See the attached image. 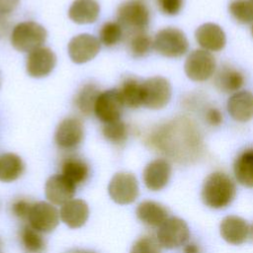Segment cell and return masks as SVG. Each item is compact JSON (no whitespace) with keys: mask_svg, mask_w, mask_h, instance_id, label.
<instances>
[{"mask_svg":"<svg viewBox=\"0 0 253 253\" xmlns=\"http://www.w3.org/2000/svg\"><path fill=\"white\" fill-rule=\"evenodd\" d=\"M147 143L177 162L196 160L203 150L200 130L186 117H177L157 126L147 136Z\"/></svg>","mask_w":253,"mask_h":253,"instance_id":"obj_1","label":"cell"},{"mask_svg":"<svg viewBox=\"0 0 253 253\" xmlns=\"http://www.w3.org/2000/svg\"><path fill=\"white\" fill-rule=\"evenodd\" d=\"M236 196V186L233 180L225 173L215 171L204 181L201 197L204 204L214 210L228 207Z\"/></svg>","mask_w":253,"mask_h":253,"instance_id":"obj_2","label":"cell"},{"mask_svg":"<svg viewBox=\"0 0 253 253\" xmlns=\"http://www.w3.org/2000/svg\"><path fill=\"white\" fill-rule=\"evenodd\" d=\"M47 38V32L41 24L26 21L16 25L11 34V43L19 51L32 52L42 47Z\"/></svg>","mask_w":253,"mask_h":253,"instance_id":"obj_3","label":"cell"},{"mask_svg":"<svg viewBox=\"0 0 253 253\" xmlns=\"http://www.w3.org/2000/svg\"><path fill=\"white\" fill-rule=\"evenodd\" d=\"M118 23L127 34L145 31L150 22V11L140 0H126L117 10Z\"/></svg>","mask_w":253,"mask_h":253,"instance_id":"obj_4","label":"cell"},{"mask_svg":"<svg viewBox=\"0 0 253 253\" xmlns=\"http://www.w3.org/2000/svg\"><path fill=\"white\" fill-rule=\"evenodd\" d=\"M153 48L166 57H180L189 48V42L181 30L167 27L158 31L153 39Z\"/></svg>","mask_w":253,"mask_h":253,"instance_id":"obj_5","label":"cell"},{"mask_svg":"<svg viewBox=\"0 0 253 253\" xmlns=\"http://www.w3.org/2000/svg\"><path fill=\"white\" fill-rule=\"evenodd\" d=\"M190 237V229L186 221L177 216L168 217L159 227L156 239L161 247L178 248L185 245Z\"/></svg>","mask_w":253,"mask_h":253,"instance_id":"obj_6","label":"cell"},{"mask_svg":"<svg viewBox=\"0 0 253 253\" xmlns=\"http://www.w3.org/2000/svg\"><path fill=\"white\" fill-rule=\"evenodd\" d=\"M172 88L162 76H153L142 81V105L151 110L164 108L170 101Z\"/></svg>","mask_w":253,"mask_h":253,"instance_id":"obj_7","label":"cell"},{"mask_svg":"<svg viewBox=\"0 0 253 253\" xmlns=\"http://www.w3.org/2000/svg\"><path fill=\"white\" fill-rule=\"evenodd\" d=\"M184 67L188 78L193 81L203 82L214 74L216 61L210 51L195 49L186 58Z\"/></svg>","mask_w":253,"mask_h":253,"instance_id":"obj_8","label":"cell"},{"mask_svg":"<svg viewBox=\"0 0 253 253\" xmlns=\"http://www.w3.org/2000/svg\"><path fill=\"white\" fill-rule=\"evenodd\" d=\"M111 199L119 205L133 203L139 194L136 177L128 172H118L111 179L108 187Z\"/></svg>","mask_w":253,"mask_h":253,"instance_id":"obj_9","label":"cell"},{"mask_svg":"<svg viewBox=\"0 0 253 253\" xmlns=\"http://www.w3.org/2000/svg\"><path fill=\"white\" fill-rule=\"evenodd\" d=\"M125 105L117 89H109L99 94L94 113L96 117L104 124L119 121Z\"/></svg>","mask_w":253,"mask_h":253,"instance_id":"obj_10","label":"cell"},{"mask_svg":"<svg viewBox=\"0 0 253 253\" xmlns=\"http://www.w3.org/2000/svg\"><path fill=\"white\" fill-rule=\"evenodd\" d=\"M84 138V126L81 120L75 117H69L62 120L54 133L56 145L65 150L76 148Z\"/></svg>","mask_w":253,"mask_h":253,"instance_id":"obj_11","label":"cell"},{"mask_svg":"<svg viewBox=\"0 0 253 253\" xmlns=\"http://www.w3.org/2000/svg\"><path fill=\"white\" fill-rule=\"evenodd\" d=\"M28 221L36 230L47 233L57 226L59 222V212L50 203L43 201L37 202L32 205Z\"/></svg>","mask_w":253,"mask_h":253,"instance_id":"obj_12","label":"cell"},{"mask_svg":"<svg viewBox=\"0 0 253 253\" xmlns=\"http://www.w3.org/2000/svg\"><path fill=\"white\" fill-rule=\"evenodd\" d=\"M101 47L100 41L90 34H80L73 37L68 43V54L70 59L78 64L93 59Z\"/></svg>","mask_w":253,"mask_h":253,"instance_id":"obj_13","label":"cell"},{"mask_svg":"<svg viewBox=\"0 0 253 253\" xmlns=\"http://www.w3.org/2000/svg\"><path fill=\"white\" fill-rule=\"evenodd\" d=\"M172 168L168 160L156 158L150 161L143 169L142 178L145 187L153 192L162 190L167 186L171 177Z\"/></svg>","mask_w":253,"mask_h":253,"instance_id":"obj_14","label":"cell"},{"mask_svg":"<svg viewBox=\"0 0 253 253\" xmlns=\"http://www.w3.org/2000/svg\"><path fill=\"white\" fill-rule=\"evenodd\" d=\"M44 192L50 204L62 206L73 199L76 193V185L62 174H55L45 182Z\"/></svg>","mask_w":253,"mask_h":253,"instance_id":"obj_15","label":"cell"},{"mask_svg":"<svg viewBox=\"0 0 253 253\" xmlns=\"http://www.w3.org/2000/svg\"><path fill=\"white\" fill-rule=\"evenodd\" d=\"M56 56L48 47H39L29 53L26 61L27 72L35 78L48 75L54 68Z\"/></svg>","mask_w":253,"mask_h":253,"instance_id":"obj_16","label":"cell"},{"mask_svg":"<svg viewBox=\"0 0 253 253\" xmlns=\"http://www.w3.org/2000/svg\"><path fill=\"white\" fill-rule=\"evenodd\" d=\"M219 232L221 237L229 244L239 245L245 242L250 233L251 228L248 222L238 215H227L219 224Z\"/></svg>","mask_w":253,"mask_h":253,"instance_id":"obj_17","label":"cell"},{"mask_svg":"<svg viewBox=\"0 0 253 253\" xmlns=\"http://www.w3.org/2000/svg\"><path fill=\"white\" fill-rule=\"evenodd\" d=\"M195 39L202 49L210 52L221 50L226 43L223 30L213 23L201 25L195 32Z\"/></svg>","mask_w":253,"mask_h":253,"instance_id":"obj_18","label":"cell"},{"mask_svg":"<svg viewBox=\"0 0 253 253\" xmlns=\"http://www.w3.org/2000/svg\"><path fill=\"white\" fill-rule=\"evenodd\" d=\"M229 116L237 122L245 123L253 119V94L249 91L233 93L226 104Z\"/></svg>","mask_w":253,"mask_h":253,"instance_id":"obj_19","label":"cell"},{"mask_svg":"<svg viewBox=\"0 0 253 253\" xmlns=\"http://www.w3.org/2000/svg\"><path fill=\"white\" fill-rule=\"evenodd\" d=\"M89 216V207L81 199H72L63 204L59 211L61 221L70 228L83 226Z\"/></svg>","mask_w":253,"mask_h":253,"instance_id":"obj_20","label":"cell"},{"mask_svg":"<svg viewBox=\"0 0 253 253\" xmlns=\"http://www.w3.org/2000/svg\"><path fill=\"white\" fill-rule=\"evenodd\" d=\"M214 86L223 93H235L245 83L243 73L237 68L224 64L218 68L214 74Z\"/></svg>","mask_w":253,"mask_h":253,"instance_id":"obj_21","label":"cell"},{"mask_svg":"<svg viewBox=\"0 0 253 253\" xmlns=\"http://www.w3.org/2000/svg\"><path fill=\"white\" fill-rule=\"evenodd\" d=\"M137 218L145 225L159 227L169 216L168 210L155 201H143L138 204L135 210Z\"/></svg>","mask_w":253,"mask_h":253,"instance_id":"obj_22","label":"cell"},{"mask_svg":"<svg viewBox=\"0 0 253 253\" xmlns=\"http://www.w3.org/2000/svg\"><path fill=\"white\" fill-rule=\"evenodd\" d=\"M100 15L96 0H74L68 9V17L76 24H92Z\"/></svg>","mask_w":253,"mask_h":253,"instance_id":"obj_23","label":"cell"},{"mask_svg":"<svg viewBox=\"0 0 253 253\" xmlns=\"http://www.w3.org/2000/svg\"><path fill=\"white\" fill-rule=\"evenodd\" d=\"M233 173L236 181L245 187H253V147L241 151L234 160Z\"/></svg>","mask_w":253,"mask_h":253,"instance_id":"obj_24","label":"cell"},{"mask_svg":"<svg viewBox=\"0 0 253 253\" xmlns=\"http://www.w3.org/2000/svg\"><path fill=\"white\" fill-rule=\"evenodd\" d=\"M118 91L126 107L135 109L142 105V82L136 77H126Z\"/></svg>","mask_w":253,"mask_h":253,"instance_id":"obj_25","label":"cell"},{"mask_svg":"<svg viewBox=\"0 0 253 253\" xmlns=\"http://www.w3.org/2000/svg\"><path fill=\"white\" fill-rule=\"evenodd\" d=\"M61 174L77 186L88 179L89 166L80 157L68 156L61 163Z\"/></svg>","mask_w":253,"mask_h":253,"instance_id":"obj_26","label":"cell"},{"mask_svg":"<svg viewBox=\"0 0 253 253\" xmlns=\"http://www.w3.org/2000/svg\"><path fill=\"white\" fill-rule=\"evenodd\" d=\"M25 170L22 158L11 152L0 155V181L13 182L20 178Z\"/></svg>","mask_w":253,"mask_h":253,"instance_id":"obj_27","label":"cell"},{"mask_svg":"<svg viewBox=\"0 0 253 253\" xmlns=\"http://www.w3.org/2000/svg\"><path fill=\"white\" fill-rule=\"evenodd\" d=\"M99 94L100 92L96 84L86 83L77 92L74 99V105L81 114L89 116L94 112L95 103Z\"/></svg>","mask_w":253,"mask_h":253,"instance_id":"obj_28","label":"cell"},{"mask_svg":"<svg viewBox=\"0 0 253 253\" xmlns=\"http://www.w3.org/2000/svg\"><path fill=\"white\" fill-rule=\"evenodd\" d=\"M42 232L33 228L30 224L21 227L19 232L20 242L26 253H43L45 250V240Z\"/></svg>","mask_w":253,"mask_h":253,"instance_id":"obj_29","label":"cell"},{"mask_svg":"<svg viewBox=\"0 0 253 253\" xmlns=\"http://www.w3.org/2000/svg\"><path fill=\"white\" fill-rule=\"evenodd\" d=\"M127 39L128 50L133 57L145 56L153 46V41L145 31L127 34Z\"/></svg>","mask_w":253,"mask_h":253,"instance_id":"obj_30","label":"cell"},{"mask_svg":"<svg viewBox=\"0 0 253 253\" xmlns=\"http://www.w3.org/2000/svg\"><path fill=\"white\" fill-rule=\"evenodd\" d=\"M228 11L238 23L249 24L253 22V2L251 0H231Z\"/></svg>","mask_w":253,"mask_h":253,"instance_id":"obj_31","label":"cell"},{"mask_svg":"<svg viewBox=\"0 0 253 253\" xmlns=\"http://www.w3.org/2000/svg\"><path fill=\"white\" fill-rule=\"evenodd\" d=\"M102 133L108 141L116 145H121L126 140L128 129L126 125L119 120L105 124L102 127Z\"/></svg>","mask_w":253,"mask_h":253,"instance_id":"obj_32","label":"cell"},{"mask_svg":"<svg viewBox=\"0 0 253 253\" xmlns=\"http://www.w3.org/2000/svg\"><path fill=\"white\" fill-rule=\"evenodd\" d=\"M124 36V29L118 22L105 23L99 32L100 42L106 46L117 44Z\"/></svg>","mask_w":253,"mask_h":253,"instance_id":"obj_33","label":"cell"},{"mask_svg":"<svg viewBox=\"0 0 253 253\" xmlns=\"http://www.w3.org/2000/svg\"><path fill=\"white\" fill-rule=\"evenodd\" d=\"M129 253H161V246L153 236L143 235L133 242Z\"/></svg>","mask_w":253,"mask_h":253,"instance_id":"obj_34","label":"cell"},{"mask_svg":"<svg viewBox=\"0 0 253 253\" xmlns=\"http://www.w3.org/2000/svg\"><path fill=\"white\" fill-rule=\"evenodd\" d=\"M32 205L33 204L26 199H18L12 203L11 211L16 217L20 219H28Z\"/></svg>","mask_w":253,"mask_h":253,"instance_id":"obj_35","label":"cell"},{"mask_svg":"<svg viewBox=\"0 0 253 253\" xmlns=\"http://www.w3.org/2000/svg\"><path fill=\"white\" fill-rule=\"evenodd\" d=\"M159 10L166 15H177L183 8L184 0H156Z\"/></svg>","mask_w":253,"mask_h":253,"instance_id":"obj_36","label":"cell"},{"mask_svg":"<svg viewBox=\"0 0 253 253\" xmlns=\"http://www.w3.org/2000/svg\"><path fill=\"white\" fill-rule=\"evenodd\" d=\"M205 120L206 122L212 126H219L222 123V114L220 113V111L215 108V107H210L206 110L205 112Z\"/></svg>","mask_w":253,"mask_h":253,"instance_id":"obj_37","label":"cell"},{"mask_svg":"<svg viewBox=\"0 0 253 253\" xmlns=\"http://www.w3.org/2000/svg\"><path fill=\"white\" fill-rule=\"evenodd\" d=\"M20 4V0H0V16L5 17L13 13Z\"/></svg>","mask_w":253,"mask_h":253,"instance_id":"obj_38","label":"cell"},{"mask_svg":"<svg viewBox=\"0 0 253 253\" xmlns=\"http://www.w3.org/2000/svg\"><path fill=\"white\" fill-rule=\"evenodd\" d=\"M184 253H201L200 247L196 243H188L184 247Z\"/></svg>","mask_w":253,"mask_h":253,"instance_id":"obj_39","label":"cell"},{"mask_svg":"<svg viewBox=\"0 0 253 253\" xmlns=\"http://www.w3.org/2000/svg\"><path fill=\"white\" fill-rule=\"evenodd\" d=\"M66 253H96L95 251L88 250V249H81V248H73L68 250Z\"/></svg>","mask_w":253,"mask_h":253,"instance_id":"obj_40","label":"cell"},{"mask_svg":"<svg viewBox=\"0 0 253 253\" xmlns=\"http://www.w3.org/2000/svg\"><path fill=\"white\" fill-rule=\"evenodd\" d=\"M5 17H2V16H0V30L1 29H3V28H5Z\"/></svg>","mask_w":253,"mask_h":253,"instance_id":"obj_41","label":"cell"},{"mask_svg":"<svg viewBox=\"0 0 253 253\" xmlns=\"http://www.w3.org/2000/svg\"><path fill=\"white\" fill-rule=\"evenodd\" d=\"M251 236H252V238H253V225H252V227H251Z\"/></svg>","mask_w":253,"mask_h":253,"instance_id":"obj_42","label":"cell"},{"mask_svg":"<svg viewBox=\"0 0 253 253\" xmlns=\"http://www.w3.org/2000/svg\"><path fill=\"white\" fill-rule=\"evenodd\" d=\"M1 82H2V75H1V71H0V86H1Z\"/></svg>","mask_w":253,"mask_h":253,"instance_id":"obj_43","label":"cell"},{"mask_svg":"<svg viewBox=\"0 0 253 253\" xmlns=\"http://www.w3.org/2000/svg\"><path fill=\"white\" fill-rule=\"evenodd\" d=\"M251 34H252V36H253V24H252V27H251Z\"/></svg>","mask_w":253,"mask_h":253,"instance_id":"obj_44","label":"cell"},{"mask_svg":"<svg viewBox=\"0 0 253 253\" xmlns=\"http://www.w3.org/2000/svg\"><path fill=\"white\" fill-rule=\"evenodd\" d=\"M0 253H1V242H0Z\"/></svg>","mask_w":253,"mask_h":253,"instance_id":"obj_45","label":"cell"},{"mask_svg":"<svg viewBox=\"0 0 253 253\" xmlns=\"http://www.w3.org/2000/svg\"><path fill=\"white\" fill-rule=\"evenodd\" d=\"M251 1H252V2H253V0H251Z\"/></svg>","mask_w":253,"mask_h":253,"instance_id":"obj_46","label":"cell"}]
</instances>
